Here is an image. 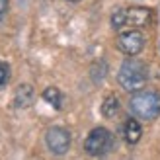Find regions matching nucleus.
<instances>
[{"mask_svg": "<svg viewBox=\"0 0 160 160\" xmlns=\"http://www.w3.org/2000/svg\"><path fill=\"white\" fill-rule=\"evenodd\" d=\"M129 109L137 119L152 121L160 115V94L156 90H137L129 100Z\"/></svg>", "mask_w": 160, "mask_h": 160, "instance_id": "1", "label": "nucleus"}, {"mask_svg": "<svg viewBox=\"0 0 160 160\" xmlns=\"http://www.w3.org/2000/svg\"><path fill=\"white\" fill-rule=\"evenodd\" d=\"M147 80H148L147 67L139 59L131 57V59L123 61L121 68H119V74H117V82L125 92H137L141 88H145Z\"/></svg>", "mask_w": 160, "mask_h": 160, "instance_id": "2", "label": "nucleus"}, {"mask_svg": "<svg viewBox=\"0 0 160 160\" xmlns=\"http://www.w3.org/2000/svg\"><path fill=\"white\" fill-rule=\"evenodd\" d=\"M152 20V10L150 8H142V6H135V8H117L111 16V26L115 29H121L125 26H133V28H145Z\"/></svg>", "mask_w": 160, "mask_h": 160, "instance_id": "3", "label": "nucleus"}, {"mask_svg": "<svg viewBox=\"0 0 160 160\" xmlns=\"http://www.w3.org/2000/svg\"><path fill=\"white\" fill-rule=\"evenodd\" d=\"M113 147V135L106 127H96L90 131V135L84 141V150L90 156H103Z\"/></svg>", "mask_w": 160, "mask_h": 160, "instance_id": "4", "label": "nucleus"}, {"mask_svg": "<svg viewBox=\"0 0 160 160\" xmlns=\"http://www.w3.org/2000/svg\"><path fill=\"white\" fill-rule=\"evenodd\" d=\"M115 45L121 53L129 55V57H135V55H139L142 51V47H145V35H142L139 29H127V31L117 35Z\"/></svg>", "mask_w": 160, "mask_h": 160, "instance_id": "5", "label": "nucleus"}, {"mask_svg": "<svg viewBox=\"0 0 160 160\" xmlns=\"http://www.w3.org/2000/svg\"><path fill=\"white\" fill-rule=\"evenodd\" d=\"M45 142L53 154L62 156L70 148V133L62 127H51L45 135Z\"/></svg>", "mask_w": 160, "mask_h": 160, "instance_id": "6", "label": "nucleus"}, {"mask_svg": "<svg viewBox=\"0 0 160 160\" xmlns=\"http://www.w3.org/2000/svg\"><path fill=\"white\" fill-rule=\"evenodd\" d=\"M33 103V88L29 84H20L14 94V106L16 108H29Z\"/></svg>", "mask_w": 160, "mask_h": 160, "instance_id": "7", "label": "nucleus"}, {"mask_svg": "<svg viewBox=\"0 0 160 160\" xmlns=\"http://www.w3.org/2000/svg\"><path fill=\"white\" fill-rule=\"evenodd\" d=\"M141 135H142V129H141V123L137 119H127L125 125H123V137L129 145H137L141 141Z\"/></svg>", "mask_w": 160, "mask_h": 160, "instance_id": "8", "label": "nucleus"}, {"mask_svg": "<svg viewBox=\"0 0 160 160\" xmlns=\"http://www.w3.org/2000/svg\"><path fill=\"white\" fill-rule=\"evenodd\" d=\"M119 109H121V102H119V98L115 94H108L106 98H103V102H102V115L106 119H113L119 113Z\"/></svg>", "mask_w": 160, "mask_h": 160, "instance_id": "9", "label": "nucleus"}, {"mask_svg": "<svg viewBox=\"0 0 160 160\" xmlns=\"http://www.w3.org/2000/svg\"><path fill=\"white\" fill-rule=\"evenodd\" d=\"M43 100L47 103H51V106L55 109H61V103H62V94L59 92V88H55V86H49L47 90L43 92Z\"/></svg>", "mask_w": 160, "mask_h": 160, "instance_id": "10", "label": "nucleus"}, {"mask_svg": "<svg viewBox=\"0 0 160 160\" xmlns=\"http://www.w3.org/2000/svg\"><path fill=\"white\" fill-rule=\"evenodd\" d=\"M10 80V67L6 62H0V88H4Z\"/></svg>", "mask_w": 160, "mask_h": 160, "instance_id": "11", "label": "nucleus"}, {"mask_svg": "<svg viewBox=\"0 0 160 160\" xmlns=\"http://www.w3.org/2000/svg\"><path fill=\"white\" fill-rule=\"evenodd\" d=\"M6 12H8V0H0V20L6 16Z\"/></svg>", "mask_w": 160, "mask_h": 160, "instance_id": "12", "label": "nucleus"}, {"mask_svg": "<svg viewBox=\"0 0 160 160\" xmlns=\"http://www.w3.org/2000/svg\"><path fill=\"white\" fill-rule=\"evenodd\" d=\"M68 2H80V0H68Z\"/></svg>", "mask_w": 160, "mask_h": 160, "instance_id": "13", "label": "nucleus"}]
</instances>
